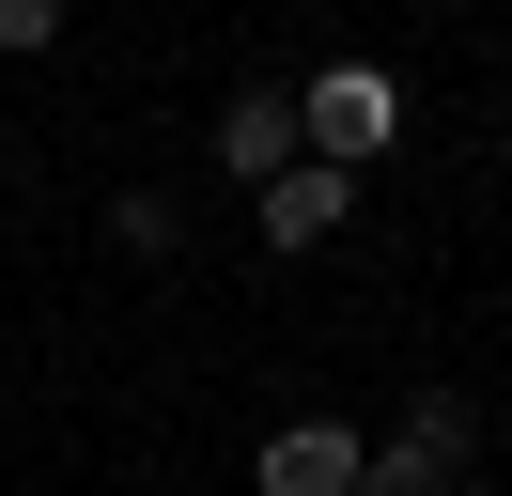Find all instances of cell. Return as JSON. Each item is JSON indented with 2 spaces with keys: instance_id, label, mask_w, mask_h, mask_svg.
Here are the masks:
<instances>
[{
  "instance_id": "6",
  "label": "cell",
  "mask_w": 512,
  "mask_h": 496,
  "mask_svg": "<svg viewBox=\"0 0 512 496\" xmlns=\"http://www.w3.org/2000/svg\"><path fill=\"white\" fill-rule=\"evenodd\" d=\"M109 248H125V264H171V186H125V202H109Z\"/></svg>"
},
{
  "instance_id": "4",
  "label": "cell",
  "mask_w": 512,
  "mask_h": 496,
  "mask_svg": "<svg viewBox=\"0 0 512 496\" xmlns=\"http://www.w3.org/2000/svg\"><path fill=\"white\" fill-rule=\"evenodd\" d=\"M357 465H373V434L357 419H280L249 465V496H357Z\"/></svg>"
},
{
  "instance_id": "1",
  "label": "cell",
  "mask_w": 512,
  "mask_h": 496,
  "mask_svg": "<svg viewBox=\"0 0 512 496\" xmlns=\"http://www.w3.org/2000/svg\"><path fill=\"white\" fill-rule=\"evenodd\" d=\"M295 140H311L326 171H373V155L404 140V78H388V62H326V78L295 93Z\"/></svg>"
},
{
  "instance_id": "7",
  "label": "cell",
  "mask_w": 512,
  "mask_h": 496,
  "mask_svg": "<svg viewBox=\"0 0 512 496\" xmlns=\"http://www.w3.org/2000/svg\"><path fill=\"white\" fill-rule=\"evenodd\" d=\"M32 47H63V0H0V62H32Z\"/></svg>"
},
{
  "instance_id": "2",
  "label": "cell",
  "mask_w": 512,
  "mask_h": 496,
  "mask_svg": "<svg viewBox=\"0 0 512 496\" xmlns=\"http://www.w3.org/2000/svg\"><path fill=\"white\" fill-rule=\"evenodd\" d=\"M466 450H481V403H466V388H419L404 434L357 465V496H466Z\"/></svg>"
},
{
  "instance_id": "3",
  "label": "cell",
  "mask_w": 512,
  "mask_h": 496,
  "mask_svg": "<svg viewBox=\"0 0 512 496\" xmlns=\"http://www.w3.org/2000/svg\"><path fill=\"white\" fill-rule=\"evenodd\" d=\"M249 233H264V248H342V233H357V171L295 155L280 186H249Z\"/></svg>"
},
{
  "instance_id": "5",
  "label": "cell",
  "mask_w": 512,
  "mask_h": 496,
  "mask_svg": "<svg viewBox=\"0 0 512 496\" xmlns=\"http://www.w3.org/2000/svg\"><path fill=\"white\" fill-rule=\"evenodd\" d=\"M295 155H311V140H295V93H233V109H218V171L233 186H280Z\"/></svg>"
}]
</instances>
